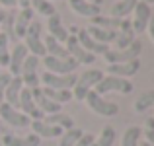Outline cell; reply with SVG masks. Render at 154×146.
<instances>
[{"label": "cell", "mask_w": 154, "mask_h": 146, "mask_svg": "<svg viewBox=\"0 0 154 146\" xmlns=\"http://www.w3.org/2000/svg\"><path fill=\"white\" fill-rule=\"evenodd\" d=\"M84 101H86L88 109H92V111L100 117H115L117 113H119V105L113 103V101L103 99V97L100 94H96L94 90L88 92L86 97H84Z\"/></svg>", "instance_id": "277c9868"}, {"label": "cell", "mask_w": 154, "mask_h": 146, "mask_svg": "<svg viewBox=\"0 0 154 146\" xmlns=\"http://www.w3.org/2000/svg\"><path fill=\"white\" fill-rule=\"evenodd\" d=\"M29 55L27 53V49L23 43H18L14 49L10 51V60H8V74L10 76H20V70H22V64L23 60H26V56Z\"/></svg>", "instance_id": "4fadbf2b"}, {"label": "cell", "mask_w": 154, "mask_h": 146, "mask_svg": "<svg viewBox=\"0 0 154 146\" xmlns=\"http://www.w3.org/2000/svg\"><path fill=\"white\" fill-rule=\"evenodd\" d=\"M68 6H70L72 12H76L78 16H82V18H96V16H100V6H96V4H90L88 0H68Z\"/></svg>", "instance_id": "ffe728a7"}, {"label": "cell", "mask_w": 154, "mask_h": 146, "mask_svg": "<svg viewBox=\"0 0 154 146\" xmlns=\"http://www.w3.org/2000/svg\"><path fill=\"white\" fill-rule=\"evenodd\" d=\"M16 4H20V6H22V10H23V8H31L29 6V0H16Z\"/></svg>", "instance_id": "b9f144b4"}, {"label": "cell", "mask_w": 154, "mask_h": 146, "mask_svg": "<svg viewBox=\"0 0 154 146\" xmlns=\"http://www.w3.org/2000/svg\"><path fill=\"white\" fill-rule=\"evenodd\" d=\"M88 2H90V4H96V6H100V4H102L103 0H88Z\"/></svg>", "instance_id": "ee69618b"}, {"label": "cell", "mask_w": 154, "mask_h": 146, "mask_svg": "<svg viewBox=\"0 0 154 146\" xmlns=\"http://www.w3.org/2000/svg\"><path fill=\"white\" fill-rule=\"evenodd\" d=\"M0 6H6V8H14V6H16V0H0Z\"/></svg>", "instance_id": "60d3db41"}, {"label": "cell", "mask_w": 154, "mask_h": 146, "mask_svg": "<svg viewBox=\"0 0 154 146\" xmlns=\"http://www.w3.org/2000/svg\"><path fill=\"white\" fill-rule=\"evenodd\" d=\"M8 60H10V41L6 33L0 31V66H8Z\"/></svg>", "instance_id": "d590c367"}, {"label": "cell", "mask_w": 154, "mask_h": 146, "mask_svg": "<svg viewBox=\"0 0 154 146\" xmlns=\"http://www.w3.org/2000/svg\"><path fill=\"white\" fill-rule=\"evenodd\" d=\"M43 45H45V53L49 56H55V59H68V56H70L63 43H59L55 37H51V35H45Z\"/></svg>", "instance_id": "d4e9b609"}, {"label": "cell", "mask_w": 154, "mask_h": 146, "mask_svg": "<svg viewBox=\"0 0 154 146\" xmlns=\"http://www.w3.org/2000/svg\"><path fill=\"white\" fill-rule=\"evenodd\" d=\"M140 68V60L135 59V60H129V62H121V64H107L105 72L109 76H119V78H129V76L137 74Z\"/></svg>", "instance_id": "5bb4252c"}, {"label": "cell", "mask_w": 154, "mask_h": 146, "mask_svg": "<svg viewBox=\"0 0 154 146\" xmlns=\"http://www.w3.org/2000/svg\"><path fill=\"white\" fill-rule=\"evenodd\" d=\"M113 142H115V129L113 127H103L102 132L98 135V138L94 136V140H92L90 146H113Z\"/></svg>", "instance_id": "f1b7e54d"}, {"label": "cell", "mask_w": 154, "mask_h": 146, "mask_svg": "<svg viewBox=\"0 0 154 146\" xmlns=\"http://www.w3.org/2000/svg\"><path fill=\"white\" fill-rule=\"evenodd\" d=\"M146 31H148V37H150V41L154 43V14L150 16V20H148V26H146Z\"/></svg>", "instance_id": "ab89813d"}, {"label": "cell", "mask_w": 154, "mask_h": 146, "mask_svg": "<svg viewBox=\"0 0 154 146\" xmlns=\"http://www.w3.org/2000/svg\"><path fill=\"white\" fill-rule=\"evenodd\" d=\"M140 135H143V131L139 127H129L121 136V146H139Z\"/></svg>", "instance_id": "d6a6232c"}, {"label": "cell", "mask_w": 154, "mask_h": 146, "mask_svg": "<svg viewBox=\"0 0 154 146\" xmlns=\"http://www.w3.org/2000/svg\"><path fill=\"white\" fill-rule=\"evenodd\" d=\"M64 49H66L68 55H70L78 64H92V62L96 60V56L92 55V53H88L86 49H84V47L78 43L76 33H68V39L64 41Z\"/></svg>", "instance_id": "9c48e42d"}, {"label": "cell", "mask_w": 154, "mask_h": 146, "mask_svg": "<svg viewBox=\"0 0 154 146\" xmlns=\"http://www.w3.org/2000/svg\"><path fill=\"white\" fill-rule=\"evenodd\" d=\"M41 138L37 135H27V136H16V135H4L2 146H39Z\"/></svg>", "instance_id": "603a6c76"}, {"label": "cell", "mask_w": 154, "mask_h": 146, "mask_svg": "<svg viewBox=\"0 0 154 146\" xmlns=\"http://www.w3.org/2000/svg\"><path fill=\"white\" fill-rule=\"evenodd\" d=\"M41 92H43V96H45V97H49L51 101H55V103H59V105L68 103V101L72 99V92L70 90H51V88L43 86Z\"/></svg>", "instance_id": "83f0119b"}, {"label": "cell", "mask_w": 154, "mask_h": 146, "mask_svg": "<svg viewBox=\"0 0 154 146\" xmlns=\"http://www.w3.org/2000/svg\"><path fill=\"white\" fill-rule=\"evenodd\" d=\"M94 92L100 96H105L109 92H117V94H131L133 92V82L127 78H119V76H103L98 84L94 86Z\"/></svg>", "instance_id": "3957f363"}, {"label": "cell", "mask_w": 154, "mask_h": 146, "mask_svg": "<svg viewBox=\"0 0 154 146\" xmlns=\"http://www.w3.org/2000/svg\"><path fill=\"white\" fill-rule=\"evenodd\" d=\"M82 135H84L82 129H76V127L68 129V131H64L63 135L59 136V146H74Z\"/></svg>", "instance_id": "1f68e13d"}, {"label": "cell", "mask_w": 154, "mask_h": 146, "mask_svg": "<svg viewBox=\"0 0 154 146\" xmlns=\"http://www.w3.org/2000/svg\"><path fill=\"white\" fill-rule=\"evenodd\" d=\"M133 41H135V31H133L131 20H121V27L117 31V39L113 41L115 47L117 49H127Z\"/></svg>", "instance_id": "44dd1931"}, {"label": "cell", "mask_w": 154, "mask_h": 146, "mask_svg": "<svg viewBox=\"0 0 154 146\" xmlns=\"http://www.w3.org/2000/svg\"><path fill=\"white\" fill-rule=\"evenodd\" d=\"M43 121L49 125H55V127H60L63 131H68V129L74 127V121H72L70 115H64V113H53V115L43 117Z\"/></svg>", "instance_id": "4316f807"}, {"label": "cell", "mask_w": 154, "mask_h": 146, "mask_svg": "<svg viewBox=\"0 0 154 146\" xmlns=\"http://www.w3.org/2000/svg\"><path fill=\"white\" fill-rule=\"evenodd\" d=\"M43 64H45L47 72H51V74H72L76 70V66H78V62L72 56H68V59H55V56H49V55L43 56Z\"/></svg>", "instance_id": "30bf717a"}, {"label": "cell", "mask_w": 154, "mask_h": 146, "mask_svg": "<svg viewBox=\"0 0 154 146\" xmlns=\"http://www.w3.org/2000/svg\"><path fill=\"white\" fill-rule=\"evenodd\" d=\"M0 119H2L6 125H10L12 129H26L27 125L31 123L29 117L23 115L20 109L12 107V105L6 103V101H2V103H0Z\"/></svg>", "instance_id": "52a82bcc"}, {"label": "cell", "mask_w": 154, "mask_h": 146, "mask_svg": "<svg viewBox=\"0 0 154 146\" xmlns=\"http://www.w3.org/2000/svg\"><path fill=\"white\" fill-rule=\"evenodd\" d=\"M29 127L33 129V135H37L39 138H57V136L63 135V129L55 127V125H49L45 121H31Z\"/></svg>", "instance_id": "ac0fdd59"}, {"label": "cell", "mask_w": 154, "mask_h": 146, "mask_svg": "<svg viewBox=\"0 0 154 146\" xmlns=\"http://www.w3.org/2000/svg\"><path fill=\"white\" fill-rule=\"evenodd\" d=\"M150 107H154V90H148V92H144V94H140L137 97V101L133 103V109H135L137 113H143Z\"/></svg>", "instance_id": "f546056e"}, {"label": "cell", "mask_w": 154, "mask_h": 146, "mask_svg": "<svg viewBox=\"0 0 154 146\" xmlns=\"http://www.w3.org/2000/svg\"><path fill=\"white\" fill-rule=\"evenodd\" d=\"M139 146H152V144H148V142H139Z\"/></svg>", "instance_id": "bcb514c9"}, {"label": "cell", "mask_w": 154, "mask_h": 146, "mask_svg": "<svg viewBox=\"0 0 154 146\" xmlns=\"http://www.w3.org/2000/svg\"><path fill=\"white\" fill-rule=\"evenodd\" d=\"M140 2H144V4H148V6H150V4H154V0H140Z\"/></svg>", "instance_id": "f6af8a7d"}, {"label": "cell", "mask_w": 154, "mask_h": 146, "mask_svg": "<svg viewBox=\"0 0 154 146\" xmlns=\"http://www.w3.org/2000/svg\"><path fill=\"white\" fill-rule=\"evenodd\" d=\"M31 96H33V101H35V105H37V109L43 113V115H45V113H47V115L60 113V105L55 103V101H51L49 97L43 96L41 88H33V90H31Z\"/></svg>", "instance_id": "2e32d148"}, {"label": "cell", "mask_w": 154, "mask_h": 146, "mask_svg": "<svg viewBox=\"0 0 154 146\" xmlns=\"http://www.w3.org/2000/svg\"><path fill=\"white\" fill-rule=\"evenodd\" d=\"M18 109L23 113V115H27L29 119H33V121H43V117H45L37 109V105H35L33 96H31V90H29V88H23V90H22V94H20Z\"/></svg>", "instance_id": "7c38bea8"}, {"label": "cell", "mask_w": 154, "mask_h": 146, "mask_svg": "<svg viewBox=\"0 0 154 146\" xmlns=\"http://www.w3.org/2000/svg\"><path fill=\"white\" fill-rule=\"evenodd\" d=\"M14 20H16V12L14 10H12V12H6L4 22H2V27H4L2 33H6L8 41H18V39H16V35H14Z\"/></svg>", "instance_id": "e575fe53"}, {"label": "cell", "mask_w": 154, "mask_h": 146, "mask_svg": "<svg viewBox=\"0 0 154 146\" xmlns=\"http://www.w3.org/2000/svg\"><path fill=\"white\" fill-rule=\"evenodd\" d=\"M31 20H33V10H31V8H23L20 14H16V20H14V35H16V39L26 37V31H27V27H29Z\"/></svg>", "instance_id": "e0dca14e"}, {"label": "cell", "mask_w": 154, "mask_h": 146, "mask_svg": "<svg viewBox=\"0 0 154 146\" xmlns=\"http://www.w3.org/2000/svg\"><path fill=\"white\" fill-rule=\"evenodd\" d=\"M23 82L20 76H12L10 84L6 86V92H4V99H6V103H10L12 107L18 109V103H20V94H22L23 90Z\"/></svg>", "instance_id": "d6986e66"}, {"label": "cell", "mask_w": 154, "mask_h": 146, "mask_svg": "<svg viewBox=\"0 0 154 146\" xmlns=\"http://www.w3.org/2000/svg\"><path fill=\"white\" fill-rule=\"evenodd\" d=\"M143 135H144V138H146V142L154 146V119L152 117L146 119V129L143 131Z\"/></svg>", "instance_id": "8d00e7d4"}, {"label": "cell", "mask_w": 154, "mask_h": 146, "mask_svg": "<svg viewBox=\"0 0 154 146\" xmlns=\"http://www.w3.org/2000/svg\"><path fill=\"white\" fill-rule=\"evenodd\" d=\"M140 51H143V43L139 39H135L127 49H109L103 55V59L107 64H121V62H129V60L139 59Z\"/></svg>", "instance_id": "5b68a950"}, {"label": "cell", "mask_w": 154, "mask_h": 146, "mask_svg": "<svg viewBox=\"0 0 154 146\" xmlns=\"http://www.w3.org/2000/svg\"><path fill=\"white\" fill-rule=\"evenodd\" d=\"M39 82H43L45 88L51 90H72L76 84V74H51V72H43L39 76Z\"/></svg>", "instance_id": "ba28073f"}, {"label": "cell", "mask_w": 154, "mask_h": 146, "mask_svg": "<svg viewBox=\"0 0 154 146\" xmlns=\"http://www.w3.org/2000/svg\"><path fill=\"white\" fill-rule=\"evenodd\" d=\"M137 2H139V0H119V2H115V4L111 6L109 14H111V18L125 20V18H127V16L133 12V10H135Z\"/></svg>", "instance_id": "484cf974"}, {"label": "cell", "mask_w": 154, "mask_h": 146, "mask_svg": "<svg viewBox=\"0 0 154 146\" xmlns=\"http://www.w3.org/2000/svg\"><path fill=\"white\" fill-rule=\"evenodd\" d=\"M29 6L33 8V10H37L41 16H53V14H57V10H55V6L49 2V0H29Z\"/></svg>", "instance_id": "836d02e7"}, {"label": "cell", "mask_w": 154, "mask_h": 146, "mask_svg": "<svg viewBox=\"0 0 154 146\" xmlns=\"http://www.w3.org/2000/svg\"><path fill=\"white\" fill-rule=\"evenodd\" d=\"M103 78V72L98 70V68H90V70L82 72V74L76 78V84L74 88H72V97L78 101H84V97H86V94L90 90H94V86L100 82V80Z\"/></svg>", "instance_id": "6da1fadb"}, {"label": "cell", "mask_w": 154, "mask_h": 146, "mask_svg": "<svg viewBox=\"0 0 154 146\" xmlns=\"http://www.w3.org/2000/svg\"><path fill=\"white\" fill-rule=\"evenodd\" d=\"M133 20H131V26H133V31H135V35H139V33H143V31H146V26H148V20H150V16H152V10H150V6L148 4H144V2H137V6H135V10H133Z\"/></svg>", "instance_id": "8fae6325"}, {"label": "cell", "mask_w": 154, "mask_h": 146, "mask_svg": "<svg viewBox=\"0 0 154 146\" xmlns=\"http://www.w3.org/2000/svg\"><path fill=\"white\" fill-rule=\"evenodd\" d=\"M37 66H39V56L35 55H27L26 60L22 64V70H20V78H22L23 86H27L29 90L39 88V74H37Z\"/></svg>", "instance_id": "8992f818"}, {"label": "cell", "mask_w": 154, "mask_h": 146, "mask_svg": "<svg viewBox=\"0 0 154 146\" xmlns=\"http://www.w3.org/2000/svg\"><path fill=\"white\" fill-rule=\"evenodd\" d=\"M76 39H78L80 45L86 49L88 53H92L94 56H96V55H105V53L109 51V47H107V45L94 41V39H92L90 35L86 33V29H78V31H76Z\"/></svg>", "instance_id": "9a60e30c"}, {"label": "cell", "mask_w": 154, "mask_h": 146, "mask_svg": "<svg viewBox=\"0 0 154 146\" xmlns=\"http://www.w3.org/2000/svg\"><path fill=\"white\" fill-rule=\"evenodd\" d=\"M92 140H94V135H88V132H84V135L78 138V142H76L74 146H90Z\"/></svg>", "instance_id": "f35d334b"}, {"label": "cell", "mask_w": 154, "mask_h": 146, "mask_svg": "<svg viewBox=\"0 0 154 146\" xmlns=\"http://www.w3.org/2000/svg\"><path fill=\"white\" fill-rule=\"evenodd\" d=\"M10 80H12V76L8 74V72H2V74H0V103L4 101V92H6V86L10 84Z\"/></svg>", "instance_id": "74e56055"}, {"label": "cell", "mask_w": 154, "mask_h": 146, "mask_svg": "<svg viewBox=\"0 0 154 146\" xmlns=\"http://www.w3.org/2000/svg\"><path fill=\"white\" fill-rule=\"evenodd\" d=\"M41 33H43V26H41V22H37V20H31V23H29V27H27V31H26V49L29 51V55H35V56H45L47 53H45V45H43V37H41Z\"/></svg>", "instance_id": "7a4b0ae2"}, {"label": "cell", "mask_w": 154, "mask_h": 146, "mask_svg": "<svg viewBox=\"0 0 154 146\" xmlns=\"http://www.w3.org/2000/svg\"><path fill=\"white\" fill-rule=\"evenodd\" d=\"M4 16H6V12L0 10V27H2V22H4Z\"/></svg>", "instance_id": "7bdbcfd3"}, {"label": "cell", "mask_w": 154, "mask_h": 146, "mask_svg": "<svg viewBox=\"0 0 154 146\" xmlns=\"http://www.w3.org/2000/svg\"><path fill=\"white\" fill-rule=\"evenodd\" d=\"M47 29H49L51 37H55L59 43H64L68 39V31L64 29V26H63V22H60V16L59 14L49 16V20H47Z\"/></svg>", "instance_id": "7402d4cb"}, {"label": "cell", "mask_w": 154, "mask_h": 146, "mask_svg": "<svg viewBox=\"0 0 154 146\" xmlns=\"http://www.w3.org/2000/svg\"><path fill=\"white\" fill-rule=\"evenodd\" d=\"M92 26H98V27H103V29H113L117 31L121 27V20L117 18H111V16H96V18H92Z\"/></svg>", "instance_id": "4dcf8cb0"}, {"label": "cell", "mask_w": 154, "mask_h": 146, "mask_svg": "<svg viewBox=\"0 0 154 146\" xmlns=\"http://www.w3.org/2000/svg\"><path fill=\"white\" fill-rule=\"evenodd\" d=\"M86 33L90 35L94 41L98 43H103V45H109V43H113L117 39V31L113 29H103V27H98V26H90L86 29Z\"/></svg>", "instance_id": "cb8c5ba5"}]
</instances>
